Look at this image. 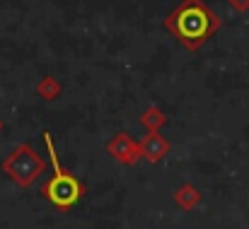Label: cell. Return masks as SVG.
I'll return each mask as SVG.
<instances>
[{"instance_id":"6da1fadb","label":"cell","mask_w":249,"mask_h":229,"mask_svg":"<svg viewBox=\"0 0 249 229\" xmlns=\"http://www.w3.org/2000/svg\"><path fill=\"white\" fill-rule=\"evenodd\" d=\"M165 29L189 51H198L220 29V17L203 0H181L165 19Z\"/></svg>"},{"instance_id":"7a4b0ae2","label":"cell","mask_w":249,"mask_h":229,"mask_svg":"<svg viewBox=\"0 0 249 229\" xmlns=\"http://www.w3.org/2000/svg\"><path fill=\"white\" fill-rule=\"evenodd\" d=\"M44 145H46V154H49V162H51L53 174H51V179L44 183L41 193H44V198H46L53 208H58V210L66 213V210L75 208V205L83 200L85 186L73 171L63 169V164H61L58 154H56V147H53L51 133H44Z\"/></svg>"},{"instance_id":"3957f363","label":"cell","mask_w":249,"mask_h":229,"mask_svg":"<svg viewBox=\"0 0 249 229\" xmlns=\"http://www.w3.org/2000/svg\"><path fill=\"white\" fill-rule=\"evenodd\" d=\"M2 174L7 179H12L19 188H29L44 171H46V162L44 157L36 152L29 143H19L12 152L7 154L0 164Z\"/></svg>"},{"instance_id":"277c9868","label":"cell","mask_w":249,"mask_h":229,"mask_svg":"<svg viewBox=\"0 0 249 229\" xmlns=\"http://www.w3.org/2000/svg\"><path fill=\"white\" fill-rule=\"evenodd\" d=\"M107 152L111 154V159H116L119 164L124 166H133L138 159H141V150H138V140H133L128 133H116L109 145H107Z\"/></svg>"},{"instance_id":"5b68a950","label":"cell","mask_w":249,"mask_h":229,"mask_svg":"<svg viewBox=\"0 0 249 229\" xmlns=\"http://www.w3.org/2000/svg\"><path fill=\"white\" fill-rule=\"evenodd\" d=\"M138 150H141V159H145L150 164H160L169 154V143L160 133H145L138 140Z\"/></svg>"},{"instance_id":"8992f818","label":"cell","mask_w":249,"mask_h":229,"mask_svg":"<svg viewBox=\"0 0 249 229\" xmlns=\"http://www.w3.org/2000/svg\"><path fill=\"white\" fill-rule=\"evenodd\" d=\"M174 203H177V208H181L184 213H191V210H196V208L203 203V193H201L194 183H181V186L174 191Z\"/></svg>"},{"instance_id":"52a82bcc","label":"cell","mask_w":249,"mask_h":229,"mask_svg":"<svg viewBox=\"0 0 249 229\" xmlns=\"http://www.w3.org/2000/svg\"><path fill=\"white\" fill-rule=\"evenodd\" d=\"M63 94V84L51 75H44L36 82V97H41L44 101H53Z\"/></svg>"},{"instance_id":"ba28073f","label":"cell","mask_w":249,"mask_h":229,"mask_svg":"<svg viewBox=\"0 0 249 229\" xmlns=\"http://www.w3.org/2000/svg\"><path fill=\"white\" fill-rule=\"evenodd\" d=\"M141 123H143V128H145L148 133H160L162 126L167 123V116L160 106H148V109L143 111V116H141Z\"/></svg>"},{"instance_id":"9c48e42d","label":"cell","mask_w":249,"mask_h":229,"mask_svg":"<svg viewBox=\"0 0 249 229\" xmlns=\"http://www.w3.org/2000/svg\"><path fill=\"white\" fill-rule=\"evenodd\" d=\"M228 2H230L237 12H247L249 10V0H228Z\"/></svg>"},{"instance_id":"30bf717a","label":"cell","mask_w":249,"mask_h":229,"mask_svg":"<svg viewBox=\"0 0 249 229\" xmlns=\"http://www.w3.org/2000/svg\"><path fill=\"white\" fill-rule=\"evenodd\" d=\"M2 128H5V123H2V118H0V133H2Z\"/></svg>"}]
</instances>
